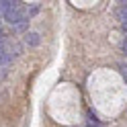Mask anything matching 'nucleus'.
Returning a JSON list of instances; mask_svg holds the SVG:
<instances>
[{
	"mask_svg": "<svg viewBox=\"0 0 127 127\" xmlns=\"http://www.w3.org/2000/svg\"><path fill=\"white\" fill-rule=\"evenodd\" d=\"M123 8H127V2H123Z\"/></svg>",
	"mask_w": 127,
	"mask_h": 127,
	"instance_id": "obj_6",
	"label": "nucleus"
},
{
	"mask_svg": "<svg viewBox=\"0 0 127 127\" xmlns=\"http://www.w3.org/2000/svg\"><path fill=\"white\" fill-rule=\"evenodd\" d=\"M4 19L10 23V25H19V23H23V21H27V17H25V12H23V8L19 6V2H14V6L12 8H8L4 12Z\"/></svg>",
	"mask_w": 127,
	"mask_h": 127,
	"instance_id": "obj_1",
	"label": "nucleus"
},
{
	"mask_svg": "<svg viewBox=\"0 0 127 127\" xmlns=\"http://www.w3.org/2000/svg\"><path fill=\"white\" fill-rule=\"evenodd\" d=\"M12 6H14V2H10V0H0V12H2V14L8 8H12Z\"/></svg>",
	"mask_w": 127,
	"mask_h": 127,
	"instance_id": "obj_3",
	"label": "nucleus"
},
{
	"mask_svg": "<svg viewBox=\"0 0 127 127\" xmlns=\"http://www.w3.org/2000/svg\"><path fill=\"white\" fill-rule=\"evenodd\" d=\"M39 12V4H33V6H31V10H27V17L31 19V17H33V14H37Z\"/></svg>",
	"mask_w": 127,
	"mask_h": 127,
	"instance_id": "obj_4",
	"label": "nucleus"
},
{
	"mask_svg": "<svg viewBox=\"0 0 127 127\" xmlns=\"http://www.w3.org/2000/svg\"><path fill=\"white\" fill-rule=\"evenodd\" d=\"M0 41H2V29H0Z\"/></svg>",
	"mask_w": 127,
	"mask_h": 127,
	"instance_id": "obj_5",
	"label": "nucleus"
},
{
	"mask_svg": "<svg viewBox=\"0 0 127 127\" xmlns=\"http://www.w3.org/2000/svg\"><path fill=\"white\" fill-rule=\"evenodd\" d=\"M25 41H27L31 47H35V45H39L41 39H39V33H27V39H25Z\"/></svg>",
	"mask_w": 127,
	"mask_h": 127,
	"instance_id": "obj_2",
	"label": "nucleus"
}]
</instances>
